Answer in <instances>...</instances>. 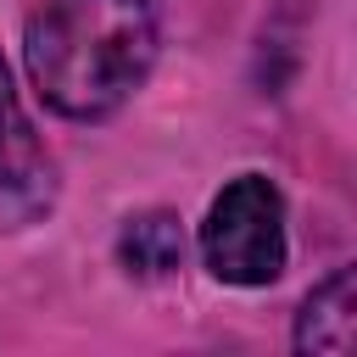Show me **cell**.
Returning a JSON list of instances; mask_svg holds the SVG:
<instances>
[{
	"instance_id": "obj_1",
	"label": "cell",
	"mask_w": 357,
	"mask_h": 357,
	"mask_svg": "<svg viewBox=\"0 0 357 357\" xmlns=\"http://www.w3.org/2000/svg\"><path fill=\"white\" fill-rule=\"evenodd\" d=\"M151 0H39L22 33V61L56 117L100 123L134 100L156 67Z\"/></svg>"
},
{
	"instance_id": "obj_4",
	"label": "cell",
	"mask_w": 357,
	"mask_h": 357,
	"mask_svg": "<svg viewBox=\"0 0 357 357\" xmlns=\"http://www.w3.org/2000/svg\"><path fill=\"white\" fill-rule=\"evenodd\" d=\"M296 351H357V262L307 290L296 312Z\"/></svg>"
},
{
	"instance_id": "obj_2",
	"label": "cell",
	"mask_w": 357,
	"mask_h": 357,
	"mask_svg": "<svg viewBox=\"0 0 357 357\" xmlns=\"http://www.w3.org/2000/svg\"><path fill=\"white\" fill-rule=\"evenodd\" d=\"M284 195L273 178L262 173H240L229 178L212 206H206V223H201V257H206V273L223 279V284H240V290H257V284H273L284 273Z\"/></svg>"
},
{
	"instance_id": "obj_3",
	"label": "cell",
	"mask_w": 357,
	"mask_h": 357,
	"mask_svg": "<svg viewBox=\"0 0 357 357\" xmlns=\"http://www.w3.org/2000/svg\"><path fill=\"white\" fill-rule=\"evenodd\" d=\"M56 206V162L45 151V139L33 134L11 73L0 61V234H17L28 223H39Z\"/></svg>"
},
{
	"instance_id": "obj_5",
	"label": "cell",
	"mask_w": 357,
	"mask_h": 357,
	"mask_svg": "<svg viewBox=\"0 0 357 357\" xmlns=\"http://www.w3.org/2000/svg\"><path fill=\"white\" fill-rule=\"evenodd\" d=\"M117 262L134 279H167L184 262V229L173 212H139L117 234Z\"/></svg>"
}]
</instances>
